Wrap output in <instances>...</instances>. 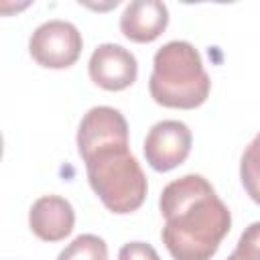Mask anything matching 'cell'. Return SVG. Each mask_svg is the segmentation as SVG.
<instances>
[{"label":"cell","instance_id":"cell-1","mask_svg":"<svg viewBox=\"0 0 260 260\" xmlns=\"http://www.w3.org/2000/svg\"><path fill=\"white\" fill-rule=\"evenodd\" d=\"M77 150L89 187L118 215L136 211L148 191L146 175L128 146V122L120 110L95 106L81 118Z\"/></svg>","mask_w":260,"mask_h":260},{"label":"cell","instance_id":"cell-2","mask_svg":"<svg viewBox=\"0 0 260 260\" xmlns=\"http://www.w3.org/2000/svg\"><path fill=\"white\" fill-rule=\"evenodd\" d=\"M162 244L175 260H211L232 228L228 205L201 175L171 181L158 199Z\"/></svg>","mask_w":260,"mask_h":260},{"label":"cell","instance_id":"cell-3","mask_svg":"<svg viewBox=\"0 0 260 260\" xmlns=\"http://www.w3.org/2000/svg\"><path fill=\"white\" fill-rule=\"evenodd\" d=\"M148 89L158 106L193 110L207 100L211 79L191 43L171 41L154 53Z\"/></svg>","mask_w":260,"mask_h":260},{"label":"cell","instance_id":"cell-4","mask_svg":"<svg viewBox=\"0 0 260 260\" xmlns=\"http://www.w3.org/2000/svg\"><path fill=\"white\" fill-rule=\"evenodd\" d=\"M83 49L81 32L75 24L67 20H47L35 28L28 41L30 57L47 69H67L71 67Z\"/></svg>","mask_w":260,"mask_h":260},{"label":"cell","instance_id":"cell-5","mask_svg":"<svg viewBox=\"0 0 260 260\" xmlns=\"http://www.w3.org/2000/svg\"><path fill=\"white\" fill-rule=\"evenodd\" d=\"M191 130L185 122L179 120H160L156 122L144 138V156L146 162L158 171L167 173L183 165L191 152Z\"/></svg>","mask_w":260,"mask_h":260},{"label":"cell","instance_id":"cell-6","mask_svg":"<svg viewBox=\"0 0 260 260\" xmlns=\"http://www.w3.org/2000/svg\"><path fill=\"white\" fill-rule=\"evenodd\" d=\"M89 77L95 85L108 91H120L130 87L138 75L136 57L122 45L104 43L89 57Z\"/></svg>","mask_w":260,"mask_h":260},{"label":"cell","instance_id":"cell-7","mask_svg":"<svg viewBox=\"0 0 260 260\" xmlns=\"http://www.w3.org/2000/svg\"><path fill=\"white\" fill-rule=\"evenodd\" d=\"M28 225L43 242H59L71 234L75 225V211L65 197H39L28 211Z\"/></svg>","mask_w":260,"mask_h":260},{"label":"cell","instance_id":"cell-8","mask_svg":"<svg viewBox=\"0 0 260 260\" xmlns=\"http://www.w3.org/2000/svg\"><path fill=\"white\" fill-rule=\"evenodd\" d=\"M169 24V10L158 0H134L120 16V30L134 43H152Z\"/></svg>","mask_w":260,"mask_h":260},{"label":"cell","instance_id":"cell-9","mask_svg":"<svg viewBox=\"0 0 260 260\" xmlns=\"http://www.w3.org/2000/svg\"><path fill=\"white\" fill-rule=\"evenodd\" d=\"M240 179L254 203L260 205V132L246 146L240 160Z\"/></svg>","mask_w":260,"mask_h":260},{"label":"cell","instance_id":"cell-10","mask_svg":"<svg viewBox=\"0 0 260 260\" xmlns=\"http://www.w3.org/2000/svg\"><path fill=\"white\" fill-rule=\"evenodd\" d=\"M57 260H108V244L95 234H81L65 246Z\"/></svg>","mask_w":260,"mask_h":260},{"label":"cell","instance_id":"cell-11","mask_svg":"<svg viewBox=\"0 0 260 260\" xmlns=\"http://www.w3.org/2000/svg\"><path fill=\"white\" fill-rule=\"evenodd\" d=\"M228 260H260V221L250 223L242 232L238 246Z\"/></svg>","mask_w":260,"mask_h":260},{"label":"cell","instance_id":"cell-12","mask_svg":"<svg viewBox=\"0 0 260 260\" xmlns=\"http://www.w3.org/2000/svg\"><path fill=\"white\" fill-rule=\"evenodd\" d=\"M118 260H160V256L146 242H128L120 248Z\"/></svg>","mask_w":260,"mask_h":260}]
</instances>
